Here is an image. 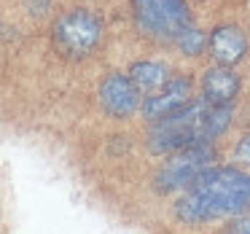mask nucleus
Segmentation results:
<instances>
[{
	"label": "nucleus",
	"mask_w": 250,
	"mask_h": 234,
	"mask_svg": "<svg viewBox=\"0 0 250 234\" xmlns=\"http://www.w3.org/2000/svg\"><path fill=\"white\" fill-rule=\"evenodd\" d=\"M191 92H194V84L188 76H175L164 84L159 92H153L151 97L143 103V113L146 119H164V116L180 110L183 105L191 103Z\"/></svg>",
	"instance_id": "7"
},
{
	"label": "nucleus",
	"mask_w": 250,
	"mask_h": 234,
	"mask_svg": "<svg viewBox=\"0 0 250 234\" xmlns=\"http://www.w3.org/2000/svg\"><path fill=\"white\" fill-rule=\"evenodd\" d=\"M237 159L245 164H250V135H245L242 140L237 143Z\"/></svg>",
	"instance_id": "12"
},
{
	"label": "nucleus",
	"mask_w": 250,
	"mask_h": 234,
	"mask_svg": "<svg viewBox=\"0 0 250 234\" xmlns=\"http://www.w3.org/2000/svg\"><path fill=\"white\" fill-rule=\"evenodd\" d=\"M175 46H178L183 54H188V57H196V54H202L205 51V46H207V35L202 33L196 24H188V27L183 30V33L175 38Z\"/></svg>",
	"instance_id": "11"
},
{
	"label": "nucleus",
	"mask_w": 250,
	"mask_h": 234,
	"mask_svg": "<svg viewBox=\"0 0 250 234\" xmlns=\"http://www.w3.org/2000/svg\"><path fill=\"white\" fill-rule=\"evenodd\" d=\"M250 210V175L234 167H210L186 186L175 213L183 223H205Z\"/></svg>",
	"instance_id": "1"
},
{
	"label": "nucleus",
	"mask_w": 250,
	"mask_h": 234,
	"mask_svg": "<svg viewBox=\"0 0 250 234\" xmlns=\"http://www.w3.org/2000/svg\"><path fill=\"white\" fill-rule=\"evenodd\" d=\"M202 86H205V100L210 105H231L234 97L239 94V76L231 67H210L202 76Z\"/></svg>",
	"instance_id": "9"
},
{
	"label": "nucleus",
	"mask_w": 250,
	"mask_h": 234,
	"mask_svg": "<svg viewBox=\"0 0 250 234\" xmlns=\"http://www.w3.org/2000/svg\"><path fill=\"white\" fill-rule=\"evenodd\" d=\"M103 19L89 8H70L65 11L51 27V38L60 54L83 60L89 57L103 41Z\"/></svg>",
	"instance_id": "3"
},
{
	"label": "nucleus",
	"mask_w": 250,
	"mask_h": 234,
	"mask_svg": "<svg viewBox=\"0 0 250 234\" xmlns=\"http://www.w3.org/2000/svg\"><path fill=\"white\" fill-rule=\"evenodd\" d=\"M100 105L113 119H129L140 108V92L129 81V76H124V73H110L100 84Z\"/></svg>",
	"instance_id": "6"
},
{
	"label": "nucleus",
	"mask_w": 250,
	"mask_h": 234,
	"mask_svg": "<svg viewBox=\"0 0 250 234\" xmlns=\"http://www.w3.org/2000/svg\"><path fill=\"white\" fill-rule=\"evenodd\" d=\"M207 49H210V57L223 67L237 65L239 60L248 51V35H245L242 27L237 24H221L210 33L207 38Z\"/></svg>",
	"instance_id": "8"
},
{
	"label": "nucleus",
	"mask_w": 250,
	"mask_h": 234,
	"mask_svg": "<svg viewBox=\"0 0 250 234\" xmlns=\"http://www.w3.org/2000/svg\"><path fill=\"white\" fill-rule=\"evenodd\" d=\"M132 14L137 27L159 41H175L188 24H194L186 0H132Z\"/></svg>",
	"instance_id": "4"
},
{
	"label": "nucleus",
	"mask_w": 250,
	"mask_h": 234,
	"mask_svg": "<svg viewBox=\"0 0 250 234\" xmlns=\"http://www.w3.org/2000/svg\"><path fill=\"white\" fill-rule=\"evenodd\" d=\"M231 234H250V210L245 213L242 218H237V221H234Z\"/></svg>",
	"instance_id": "13"
},
{
	"label": "nucleus",
	"mask_w": 250,
	"mask_h": 234,
	"mask_svg": "<svg viewBox=\"0 0 250 234\" xmlns=\"http://www.w3.org/2000/svg\"><path fill=\"white\" fill-rule=\"evenodd\" d=\"M231 116V105H210L205 97L194 100L175 113L156 119L148 132V146L153 153H172L191 143H212V137L229 129Z\"/></svg>",
	"instance_id": "2"
},
{
	"label": "nucleus",
	"mask_w": 250,
	"mask_h": 234,
	"mask_svg": "<svg viewBox=\"0 0 250 234\" xmlns=\"http://www.w3.org/2000/svg\"><path fill=\"white\" fill-rule=\"evenodd\" d=\"M212 162H215L212 143H191L186 148H178V151H172L169 162H164V167L156 172V189L164 194L186 189L205 170H210Z\"/></svg>",
	"instance_id": "5"
},
{
	"label": "nucleus",
	"mask_w": 250,
	"mask_h": 234,
	"mask_svg": "<svg viewBox=\"0 0 250 234\" xmlns=\"http://www.w3.org/2000/svg\"><path fill=\"white\" fill-rule=\"evenodd\" d=\"M126 76H129V81L135 84V89L140 94H153L169 81V67L164 62L143 60V62H135Z\"/></svg>",
	"instance_id": "10"
}]
</instances>
